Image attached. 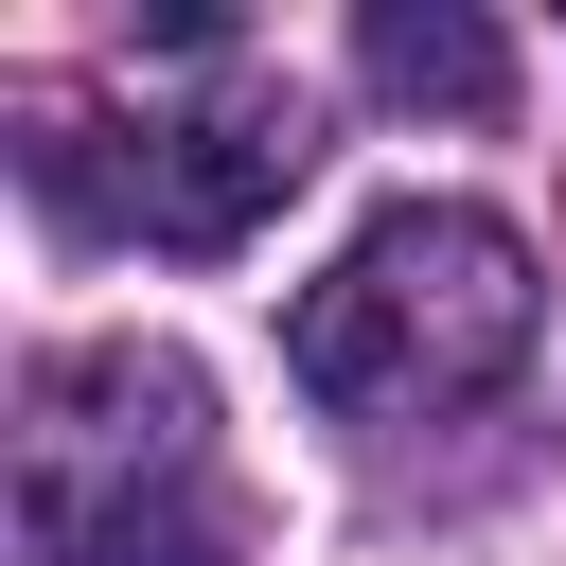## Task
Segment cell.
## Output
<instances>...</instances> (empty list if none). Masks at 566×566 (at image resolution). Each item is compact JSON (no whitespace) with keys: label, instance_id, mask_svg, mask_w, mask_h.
I'll return each instance as SVG.
<instances>
[{"label":"cell","instance_id":"obj_2","mask_svg":"<svg viewBox=\"0 0 566 566\" xmlns=\"http://www.w3.org/2000/svg\"><path fill=\"white\" fill-rule=\"evenodd\" d=\"M301 159H318L301 88H212V106L142 124V177H124V212H142V248H248V230L301 195Z\"/></svg>","mask_w":566,"mask_h":566},{"label":"cell","instance_id":"obj_3","mask_svg":"<svg viewBox=\"0 0 566 566\" xmlns=\"http://www.w3.org/2000/svg\"><path fill=\"white\" fill-rule=\"evenodd\" d=\"M18 531L35 566H230V495L195 460H18Z\"/></svg>","mask_w":566,"mask_h":566},{"label":"cell","instance_id":"obj_1","mask_svg":"<svg viewBox=\"0 0 566 566\" xmlns=\"http://www.w3.org/2000/svg\"><path fill=\"white\" fill-rule=\"evenodd\" d=\"M531 318H548L531 248H513L495 212H460V195H407V212H371V230L301 283L283 371H301L318 407H478V389L531 354Z\"/></svg>","mask_w":566,"mask_h":566},{"label":"cell","instance_id":"obj_4","mask_svg":"<svg viewBox=\"0 0 566 566\" xmlns=\"http://www.w3.org/2000/svg\"><path fill=\"white\" fill-rule=\"evenodd\" d=\"M354 53H371L389 106H442V124H495V106H513V35H495L478 0H371Z\"/></svg>","mask_w":566,"mask_h":566}]
</instances>
